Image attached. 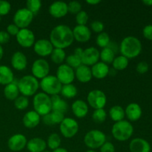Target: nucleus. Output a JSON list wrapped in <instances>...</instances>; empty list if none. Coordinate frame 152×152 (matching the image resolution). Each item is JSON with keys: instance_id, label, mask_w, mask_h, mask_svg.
I'll list each match as a JSON object with an SVG mask.
<instances>
[{"instance_id": "1", "label": "nucleus", "mask_w": 152, "mask_h": 152, "mask_svg": "<svg viewBox=\"0 0 152 152\" xmlns=\"http://www.w3.org/2000/svg\"><path fill=\"white\" fill-rule=\"evenodd\" d=\"M74 40L72 29L68 25H56L50 31V42L55 48H67L72 45Z\"/></svg>"}, {"instance_id": "2", "label": "nucleus", "mask_w": 152, "mask_h": 152, "mask_svg": "<svg viewBox=\"0 0 152 152\" xmlns=\"http://www.w3.org/2000/svg\"><path fill=\"white\" fill-rule=\"evenodd\" d=\"M122 56L128 59H133L140 54L142 51V43L139 39L133 36L126 37L122 40L120 46Z\"/></svg>"}, {"instance_id": "3", "label": "nucleus", "mask_w": 152, "mask_h": 152, "mask_svg": "<svg viewBox=\"0 0 152 152\" xmlns=\"http://www.w3.org/2000/svg\"><path fill=\"white\" fill-rule=\"evenodd\" d=\"M113 137L117 140L123 142L131 138L134 133V127L128 120H121L114 123L111 129Z\"/></svg>"}, {"instance_id": "4", "label": "nucleus", "mask_w": 152, "mask_h": 152, "mask_svg": "<svg viewBox=\"0 0 152 152\" xmlns=\"http://www.w3.org/2000/svg\"><path fill=\"white\" fill-rule=\"evenodd\" d=\"M19 93L25 96H31L37 93L39 88L38 80L33 75H25L17 83Z\"/></svg>"}, {"instance_id": "5", "label": "nucleus", "mask_w": 152, "mask_h": 152, "mask_svg": "<svg viewBox=\"0 0 152 152\" xmlns=\"http://www.w3.org/2000/svg\"><path fill=\"white\" fill-rule=\"evenodd\" d=\"M34 111L39 116L50 114L52 111V103L50 96L44 92H39L34 95L33 99Z\"/></svg>"}, {"instance_id": "6", "label": "nucleus", "mask_w": 152, "mask_h": 152, "mask_svg": "<svg viewBox=\"0 0 152 152\" xmlns=\"http://www.w3.org/2000/svg\"><path fill=\"white\" fill-rule=\"evenodd\" d=\"M106 142L105 134L98 129H93L86 133L84 137V142L90 149L99 148Z\"/></svg>"}, {"instance_id": "7", "label": "nucleus", "mask_w": 152, "mask_h": 152, "mask_svg": "<svg viewBox=\"0 0 152 152\" xmlns=\"http://www.w3.org/2000/svg\"><path fill=\"white\" fill-rule=\"evenodd\" d=\"M62 86V83L59 81L56 76L53 75H48L45 78L42 79L39 83V87L42 90V92L50 96L59 94Z\"/></svg>"}, {"instance_id": "8", "label": "nucleus", "mask_w": 152, "mask_h": 152, "mask_svg": "<svg viewBox=\"0 0 152 152\" xmlns=\"http://www.w3.org/2000/svg\"><path fill=\"white\" fill-rule=\"evenodd\" d=\"M34 15L26 7L20 8L15 13L13 16V24L19 29L27 28L32 22Z\"/></svg>"}, {"instance_id": "9", "label": "nucleus", "mask_w": 152, "mask_h": 152, "mask_svg": "<svg viewBox=\"0 0 152 152\" xmlns=\"http://www.w3.org/2000/svg\"><path fill=\"white\" fill-rule=\"evenodd\" d=\"M87 101L88 105L94 109L104 108L107 102L106 95L100 90L91 91L87 96Z\"/></svg>"}, {"instance_id": "10", "label": "nucleus", "mask_w": 152, "mask_h": 152, "mask_svg": "<svg viewBox=\"0 0 152 152\" xmlns=\"http://www.w3.org/2000/svg\"><path fill=\"white\" fill-rule=\"evenodd\" d=\"M59 130L62 136L65 138H72L79 131V124L76 120L70 117H65L59 124Z\"/></svg>"}, {"instance_id": "11", "label": "nucleus", "mask_w": 152, "mask_h": 152, "mask_svg": "<svg viewBox=\"0 0 152 152\" xmlns=\"http://www.w3.org/2000/svg\"><path fill=\"white\" fill-rule=\"evenodd\" d=\"M56 77L62 85L71 84L75 79V71L67 64H62L56 70Z\"/></svg>"}, {"instance_id": "12", "label": "nucleus", "mask_w": 152, "mask_h": 152, "mask_svg": "<svg viewBox=\"0 0 152 152\" xmlns=\"http://www.w3.org/2000/svg\"><path fill=\"white\" fill-rule=\"evenodd\" d=\"M50 71V65L48 62L44 59H38L35 60L31 67V72L33 76L38 79L45 78L47 77Z\"/></svg>"}, {"instance_id": "13", "label": "nucleus", "mask_w": 152, "mask_h": 152, "mask_svg": "<svg viewBox=\"0 0 152 152\" xmlns=\"http://www.w3.org/2000/svg\"><path fill=\"white\" fill-rule=\"evenodd\" d=\"M16 37V41L22 47L31 48L35 43V35L31 30L28 28H22L19 30Z\"/></svg>"}, {"instance_id": "14", "label": "nucleus", "mask_w": 152, "mask_h": 152, "mask_svg": "<svg viewBox=\"0 0 152 152\" xmlns=\"http://www.w3.org/2000/svg\"><path fill=\"white\" fill-rule=\"evenodd\" d=\"M53 46L50 40L41 39L35 42L34 45V50L37 55L40 56H48L51 54L53 50Z\"/></svg>"}, {"instance_id": "15", "label": "nucleus", "mask_w": 152, "mask_h": 152, "mask_svg": "<svg viewBox=\"0 0 152 152\" xmlns=\"http://www.w3.org/2000/svg\"><path fill=\"white\" fill-rule=\"evenodd\" d=\"M27 138L22 134H16L9 138L7 141L8 148L12 151H20L26 147Z\"/></svg>"}, {"instance_id": "16", "label": "nucleus", "mask_w": 152, "mask_h": 152, "mask_svg": "<svg viewBox=\"0 0 152 152\" xmlns=\"http://www.w3.org/2000/svg\"><path fill=\"white\" fill-rule=\"evenodd\" d=\"M99 59V51L94 47H89L83 50L82 54V64L85 65H94Z\"/></svg>"}, {"instance_id": "17", "label": "nucleus", "mask_w": 152, "mask_h": 152, "mask_svg": "<svg viewBox=\"0 0 152 152\" xmlns=\"http://www.w3.org/2000/svg\"><path fill=\"white\" fill-rule=\"evenodd\" d=\"M72 31L74 39L79 42H86L91 37V31L86 25H77L74 27Z\"/></svg>"}, {"instance_id": "18", "label": "nucleus", "mask_w": 152, "mask_h": 152, "mask_svg": "<svg viewBox=\"0 0 152 152\" xmlns=\"http://www.w3.org/2000/svg\"><path fill=\"white\" fill-rule=\"evenodd\" d=\"M49 13L55 18H62L68 13V4L62 1H56L49 6Z\"/></svg>"}, {"instance_id": "19", "label": "nucleus", "mask_w": 152, "mask_h": 152, "mask_svg": "<svg viewBox=\"0 0 152 152\" xmlns=\"http://www.w3.org/2000/svg\"><path fill=\"white\" fill-rule=\"evenodd\" d=\"M131 152H150L151 145L147 140L142 138H134L129 143Z\"/></svg>"}, {"instance_id": "20", "label": "nucleus", "mask_w": 152, "mask_h": 152, "mask_svg": "<svg viewBox=\"0 0 152 152\" xmlns=\"http://www.w3.org/2000/svg\"><path fill=\"white\" fill-rule=\"evenodd\" d=\"M125 114L130 121L135 122L139 120L142 117V111L140 105L135 102L129 104L125 110Z\"/></svg>"}, {"instance_id": "21", "label": "nucleus", "mask_w": 152, "mask_h": 152, "mask_svg": "<svg viewBox=\"0 0 152 152\" xmlns=\"http://www.w3.org/2000/svg\"><path fill=\"white\" fill-rule=\"evenodd\" d=\"M91 70L92 77L98 80H102L105 78L109 74L110 71L108 65L102 62H98L92 65Z\"/></svg>"}, {"instance_id": "22", "label": "nucleus", "mask_w": 152, "mask_h": 152, "mask_svg": "<svg viewBox=\"0 0 152 152\" xmlns=\"http://www.w3.org/2000/svg\"><path fill=\"white\" fill-rule=\"evenodd\" d=\"M11 65L17 71H22L27 68L28 59L25 53L22 51H16L11 57Z\"/></svg>"}, {"instance_id": "23", "label": "nucleus", "mask_w": 152, "mask_h": 152, "mask_svg": "<svg viewBox=\"0 0 152 152\" xmlns=\"http://www.w3.org/2000/svg\"><path fill=\"white\" fill-rule=\"evenodd\" d=\"M71 110L77 118H83L88 113V105L84 100L77 99L71 105Z\"/></svg>"}, {"instance_id": "24", "label": "nucleus", "mask_w": 152, "mask_h": 152, "mask_svg": "<svg viewBox=\"0 0 152 152\" xmlns=\"http://www.w3.org/2000/svg\"><path fill=\"white\" fill-rule=\"evenodd\" d=\"M40 122V116L35 111H29L24 115L22 123L28 129H34L37 127Z\"/></svg>"}, {"instance_id": "25", "label": "nucleus", "mask_w": 152, "mask_h": 152, "mask_svg": "<svg viewBox=\"0 0 152 152\" xmlns=\"http://www.w3.org/2000/svg\"><path fill=\"white\" fill-rule=\"evenodd\" d=\"M75 77L80 83H88V82L91 80L92 77H92L91 70L89 68V66L82 64L80 66L76 68Z\"/></svg>"}, {"instance_id": "26", "label": "nucleus", "mask_w": 152, "mask_h": 152, "mask_svg": "<svg viewBox=\"0 0 152 152\" xmlns=\"http://www.w3.org/2000/svg\"><path fill=\"white\" fill-rule=\"evenodd\" d=\"M26 148L29 152H42L46 150L47 143L42 138L34 137L28 141Z\"/></svg>"}, {"instance_id": "27", "label": "nucleus", "mask_w": 152, "mask_h": 152, "mask_svg": "<svg viewBox=\"0 0 152 152\" xmlns=\"http://www.w3.org/2000/svg\"><path fill=\"white\" fill-rule=\"evenodd\" d=\"M14 80L12 70L7 65H0V85L7 86Z\"/></svg>"}, {"instance_id": "28", "label": "nucleus", "mask_w": 152, "mask_h": 152, "mask_svg": "<svg viewBox=\"0 0 152 152\" xmlns=\"http://www.w3.org/2000/svg\"><path fill=\"white\" fill-rule=\"evenodd\" d=\"M50 100L52 103V111H60L65 114L68 108V105L64 99L60 97L59 94L50 96Z\"/></svg>"}, {"instance_id": "29", "label": "nucleus", "mask_w": 152, "mask_h": 152, "mask_svg": "<svg viewBox=\"0 0 152 152\" xmlns=\"http://www.w3.org/2000/svg\"><path fill=\"white\" fill-rule=\"evenodd\" d=\"M18 83V82H17ZM17 83L13 80L11 83L5 86L4 89V95L9 100L14 101L19 96V91Z\"/></svg>"}, {"instance_id": "30", "label": "nucleus", "mask_w": 152, "mask_h": 152, "mask_svg": "<svg viewBox=\"0 0 152 152\" xmlns=\"http://www.w3.org/2000/svg\"><path fill=\"white\" fill-rule=\"evenodd\" d=\"M109 117H111V120L114 121L115 123L120 122L121 120H123L125 118V110L120 105H114L109 109Z\"/></svg>"}, {"instance_id": "31", "label": "nucleus", "mask_w": 152, "mask_h": 152, "mask_svg": "<svg viewBox=\"0 0 152 152\" xmlns=\"http://www.w3.org/2000/svg\"><path fill=\"white\" fill-rule=\"evenodd\" d=\"M99 58L101 59V62H104L105 64L112 63L115 58V52L113 50V48L108 47L102 48V50L99 52Z\"/></svg>"}, {"instance_id": "32", "label": "nucleus", "mask_w": 152, "mask_h": 152, "mask_svg": "<svg viewBox=\"0 0 152 152\" xmlns=\"http://www.w3.org/2000/svg\"><path fill=\"white\" fill-rule=\"evenodd\" d=\"M77 92H78V91H77V87L74 85L67 84L63 85L62 86L60 93L64 97L71 99V98H74L77 96Z\"/></svg>"}, {"instance_id": "33", "label": "nucleus", "mask_w": 152, "mask_h": 152, "mask_svg": "<svg viewBox=\"0 0 152 152\" xmlns=\"http://www.w3.org/2000/svg\"><path fill=\"white\" fill-rule=\"evenodd\" d=\"M129 63V59L126 58L124 56H117L114 58V61L112 62L113 68L116 70V71H123L126 69L128 67Z\"/></svg>"}, {"instance_id": "34", "label": "nucleus", "mask_w": 152, "mask_h": 152, "mask_svg": "<svg viewBox=\"0 0 152 152\" xmlns=\"http://www.w3.org/2000/svg\"><path fill=\"white\" fill-rule=\"evenodd\" d=\"M50 56V59L54 63L56 64H61L64 62L66 59V53L64 49L61 48H53Z\"/></svg>"}, {"instance_id": "35", "label": "nucleus", "mask_w": 152, "mask_h": 152, "mask_svg": "<svg viewBox=\"0 0 152 152\" xmlns=\"http://www.w3.org/2000/svg\"><path fill=\"white\" fill-rule=\"evenodd\" d=\"M47 146L50 149L55 150L56 148H59L61 145V138L58 134L53 133L50 134L47 140Z\"/></svg>"}, {"instance_id": "36", "label": "nucleus", "mask_w": 152, "mask_h": 152, "mask_svg": "<svg viewBox=\"0 0 152 152\" xmlns=\"http://www.w3.org/2000/svg\"><path fill=\"white\" fill-rule=\"evenodd\" d=\"M96 42L99 47L102 48H105L108 47L110 42H111V39H110V36L108 35V33L106 32H102L100 34H98L96 39Z\"/></svg>"}, {"instance_id": "37", "label": "nucleus", "mask_w": 152, "mask_h": 152, "mask_svg": "<svg viewBox=\"0 0 152 152\" xmlns=\"http://www.w3.org/2000/svg\"><path fill=\"white\" fill-rule=\"evenodd\" d=\"M41 7L42 1L40 0H28L26 1V8L34 15L38 13Z\"/></svg>"}, {"instance_id": "38", "label": "nucleus", "mask_w": 152, "mask_h": 152, "mask_svg": "<svg viewBox=\"0 0 152 152\" xmlns=\"http://www.w3.org/2000/svg\"><path fill=\"white\" fill-rule=\"evenodd\" d=\"M107 117V113L104 108H100V109H95L92 114V119L94 122L98 123H103Z\"/></svg>"}, {"instance_id": "39", "label": "nucleus", "mask_w": 152, "mask_h": 152, "mask_svg": "<svg viewBox=\"0 0 152 152\" xmlns=\"http://www.w3.org/2000/svg\"><path fill=\"white\" fill-rule=\"evenodd\" d=\"M65 60H66L67 65L71 67V68H72L73 69L74 68H77L79 66L82 65L81 58L76 56L75 54H71L68 56L66 59H65Z\"/></svg>"}, {"instance_id": "40", "label": "nucleus", "mask_w": 152, "mask_h": 152, "mask_svg": "<svg viewBox=\"0 0 152 152\" xmlns=\"http://www.w3.org/2000/svg\"><path fill=\"white\" fill-rule=\"evenodd\" d=\"M29 105V100L25 96H19L14 100V106L19 110H25Z\"/></svg>"}, {"instance_id": "41", "label": "nucleus", "mask_w": 152, "mask_h": 152, "mask_svg": "<svg viewBox=\"0 0 152 152\" xmlns=\"http://www.w3.org/2000/svg\"><path fill=\"white\" fill-rule=\"evenodd\" d=\"M68 10L72 14L77 15L82 10V4L78 1H71L68 4Z\"/></svg>"}, {"instance_id": "42", "label": "nucleus", "mask_w": 152, "mask_h": 152, "mask_svg": "<svg viewBox=\"0 0 152 152\" xmlns=\"http://www.w3.org/2000/svg\"><path fill=\"white\" fill-rule=\"evenodd\" d=\"M88 21V14L85 10H82L76 15V22L78 25H86Z\"/></svg>"}, {"instance_id": "43", "label": "nucleus", "mask_w": 152, "mask_h": 152, "mask_svg": "<svg viewBox=\"0 0 152 152\" xmlns=\"http://www.w3.org/2000/svg\"><path fill=\"white\" fill-rule=\"evenodd\" d=\"M50 116H51V119L53 125L60 124L63 121L64 119H65V114L60 112V111H52L50 112Z\"/></svg>"}, {"instance_id": "44", "label": "nucleus", "mask_w": 152, "mask_h": 152, "mask_svg": "<svg viewBox=\"0 0 152 152\" xmlns=\"http://www.w3.org/2000/svg\"><path fill=\"white\" fill-rule=\"evenodd\" d=\"M11 9V4L10 2L4 0H0V16H4L9 13Z\"/></svg>"}, {"instance_id": "45", "label": "nucleus", "mask_w": 152, "mask_h": 152, "mask_svg": "<svg viewBox=\"0 0 152 152\" xmlns=\"http://www.w3.org/2000/svg\"><path fill=\"white\" fill-rule=\"evenodd\" d=\"M91 28L95 33H102L104 30V24L100 21H94L91 23Z\"/></svg>"}, {"instance_id": "46", "label": "nucleus", "mask_w": 152, "mask_h": 152, "mask_svg": "<svg viewBox=\"0 0 152 152\" xmlns=\"http://www.w3.org/2000/svg\"><path fill=\"white\" fill-rule=\"evenodd\" d=\"M149 69V65L146 62H140L137 65L136 70L139 74H144L147 73Z\"/></svg>"}, {"instance_id": "47", "label": "nucleus", "mask_w": 152, "mask_h": 152, "mask_svg": "<svg viewBox=\"0 0 152 152\" xmlns=\"http://www.w3.org/2000/svg\"><path fill=\"white\" fill-rule=\"evenodd\" d=\"M99 149L100 152H115V147L114 144L107 141L99 148Z\"/></svg>"}, {"instance_id": "48", "label": "nucleus", "mask_w": 152, "mask_h": 152, "mask_svg": "<svg viewBox=\"0 0 152 152\" xmlns=\"http://www.w3.org/2000/svg\"><path fill=\"white\" fill-rule=\"evenodd\" d=\"M142 35L145 39L152 41V25H148L142 29Z\"/></svg>"}, {"instance_id": "49", "label": "nucleus", "mask_w": 152, "mask_h": 152, "mask_svg": "<svg viewBox=\"0 0 152 152\" xmlns=\"http://www.w3.org/2000/svg\"><path fill=\"white\" fill-rule=\"evenodd\" d=\"M7 32L10 36H16L19 31V28L14 24H10L7 27Z\"/></svg>"}, {"instance_id": "50", "label": "nucleus", "mask_w": 152, "mask_h": 152, "mask_svg": "<svg viewBox=\"0 0 152 152\" xmlns=\"http://www.w3.org/2000/svg\"><path fill=\"white\" fill-rule=\"evenodd\" d=\"M10 38V36L7 34V31H0V45L6 44L9 42Z\"/></svg>"}, {"instance_id": "51", "label": "nucleus", "mask_w": 152, "mask_h": 152, "mask_svg": "<svg viewBox=\"0 0 152 152\" xmlns=\"http://www.w3.org/2000/svg\"><path fill=\"white\" fill-rule=\"evenodd\" d=\"M42 121L44 123L45 125L46 126H53V121H52V119H51V116H50V114H47V115H45L43 116L42 117Z\"/></svg>"}, {"instance_id": "52", "label": "nucleus", "mask_w": 152, "mask_h": 152, "mask_svg": "<svg viewBox=\"0 0 152 152\" xmlns=\"http://www.w3.org/2000/svg\"><path fill=\"white\" fill-rule=\"evenodd\" d=\"M83 53V50L81 48L79 47V48H76L75 50H74V54H75L76 56H79V57L81 58Z\"/></svg>"}, {"instance_id": "53", "label": "nucleus", "mask_w": 152, "mask_h": 152, "mask_svg": "<svg viewBox=\"0 0 152 152\" xmlns=\"http://www.w3.org/2000/svg\"><path fill=\"white\" fill-rule=\"evenodd\" d=\"M86 2L88 3V4H99V3L101 2L100 0H86Z\"/></svg>"}, {"instance_id": "54", "label": "nucleus", "mask_w": 152, "mask_h": 152, "mask_svg": "<svg viewBox=\"0 0 152 152\" xmlns=\"http://www.w3.org/2000/svg\"><path fill=\"white\" fill-rule=\"evenodd\" d=\"M52 152H68V150H66L65 148H61V147H59V148H56V149L53 150Z\"/></svg>"}, {"instance_id": "55", "label": "nucleus", "mask_w": 152, "mask_h": 152, "mask_svg": "<svg viewBox=\"0 0 152 152\" xmlns=\"http://www.w3.org/2000/svg\"><path fill=\"white\" fill-rule=\"evenodd\" d=\"M142 3L146 6H152V0H143Z\"/></svg>"}, {"instance_id": "56", "label": "nucleus", "mask_w": 152, "mask_h": 152, "mask_svg": "<svg viewBox=\"0 0 152 152\" xmlns=\"http://www.w3.org/2000/svg\"><path fill=\"white\" fill-rule=\"evenodd\" d=\"M3 55H4V50H3V48L1 47V45H0V60L2 59Z\"/></svg>"}, {"instance_id": "57", "label": "nucleus", "mask_w": 152, "mask_h": 152, "mask_svg": "<svg viewBox=\"0 0 152 152\" xmlns=\"http://www.w3.org/2000/svg\"><path fill=\"white\" fill-rule=\"evenodd\" d=\"M86 152H96V151H95V150H93V149H88V150H87Z\"/></svg>"}, {"instance_id": "58", "label": "nucleus", "mask_w": 152, "mask_h": 152, "mask_svg": "<svg viewBox=\"0 0 152 152\" xmlns=\"http://www.w3.org/2000/svg\"><path fill=\"white\" fill-rule=\"evenodd\" d=\"M42 152H50V151H48V150H45V151H43Z\"/></svg>"}, {"instance_id": "59", "label": "nucleus", "mask_w": 152, "mask_h": 152, "mask_svg": "<svg viewBox=\"0 0 152 152\" xmlns=\"http://www.w3.org/2000/svg\"><path fill=\"white\" fill-rule=\"evenodd\" d=\"M0 21H1V16H0Z\"/></svg>"}]
</instances>
